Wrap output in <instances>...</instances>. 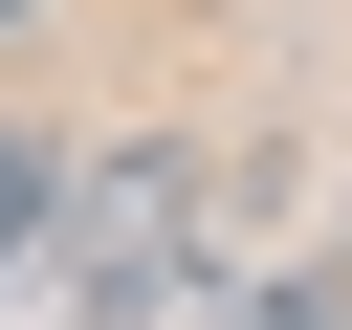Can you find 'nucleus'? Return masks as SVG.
<instances>
[{"instance_id": "1", "label": "nucleus", "mask_w": 352, "mask_h": 330, "mask_svg": "<svg viewBox=\"0 0 352 330\" xmlns=\"http://www.w3.org/2000/svg\"><path fill=\"white\" fill-rule=\"evenodd\" d=\"M176 308H198V154L176 132H88L44 242H22V286H0V330H176Z\"/></svg>"}, {"instance_id": "2", "label": "nucleus", "mask_w": 352, "mask_h": 330, "mask_svg": "<svg viewBox=\"0 0 352 330\" xmlns=\"http://www.w3.org/2000/svg\"><path fill=\"white\" fill-rule=\"evenodd\" d=\"M44 198H66V132H0V286H22V242H44Z\"/></svg>"}]
</instances>
